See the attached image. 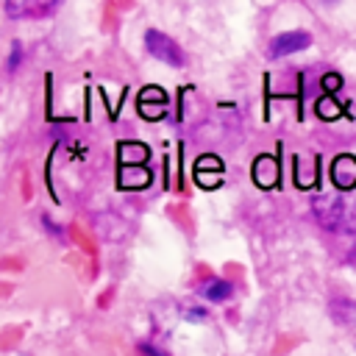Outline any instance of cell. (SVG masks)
I'll use <instances>...</instances> for the list:
<instances>
[{
  "label": "cell",
  "mask_w": 356,
  "mask_h": 356,
  "mask_svg": "<svg viewBox=\"0 0 356 356\" xmlns=\"http://www.w3.org/2000/svg\"><path fill=\"white\" fill-rule=\"evenodd\" d=\"M184 317H186V320H206V309L186 306V309H184Z\"/></svg>",
  "instance_id": "cell-10"
},
{
  "label": "cell",
  "mask_w": 356,
  "mask_h": 356,
  "mask_svg": "<svg viewBox=\"0 0 356 356\" xmlns=\"http://www.w3.org/2000/svg\"><path fill=\"white\" fill-rule=\"evenodd\" d=\"M253 172H256V181L261 184V186H267V184H273L275 181V161L270 159H259L256 161V167H253Z\"/></svg>",
  "instance_id": "cell-8"
},
{
  "label": "cell",
  "mask_w": 356,
  "mask_h": 356,
  "mask_svg": "<svg viewBox=\"0 0 356 356\" xmlns=\"http://www.w3.org/2000/svg\"><path fill=\"white\" fill-rule=\"evenodd\" d=\"M200 295H203L206 300L222 303V300H228V298L234 295V286H231V281H222V278H211V281H206V284L200 286Z\"/></svg>",
  "instance_id": "cell-7"
},
{
  "label": "cell",
  "mask_w": 356,
  "mask_h": 356,
  "mask_svg": "<svg viewBox=\"0 0 356 356\" xmlns=\"http://www.w3.org/2000/svg\"><path fill=\"white\" fill-rule=\"evenodd\" d=\"M139 350H142V356H167L161 348H156V345H150V342H142Z\"/></svg>",
  "instance_id": "cell-11"
},
{
  "label": "cell",
  "mask_w": 356,
  "mask_h": 356,
  "mask_svg": "<svg viewBox=\"0 0 356 356\" xmlns=\"http://www.w3.org/2000/svg\"><path fill=\"white\" fill-rule=\"evenodd\" d=\"M312 44V36L306 31H289V33H278L270 47H267V56L270 58H284L289 53H298V50H306Z\"/></svg>",
  "instance_id": "cell-3"
},
{
  "label": "cell",
  "mask_w": 356,
  "mask_h": 356,
  "mask_svg": "<svg viewBox=\"0 0 356 356\" xmlns=\"http://www.w3.org/2000/svg\"><path fill=\"white\" fill-rule=\"evenodd\" d=\"M331 317L339 323V325H356V300H348V298H334L331 306H328Z\"/></svg>",
  "instance_id": "cell-6"
},
{
  "label": "cell",
  "mask_w": 356,
  "mask_h": 356,
  "mask_svg": "<svg viewBox=\"0 0 356 356\" xmlns=\"http://www.w3.org/2000/svg\"><path fill=\"white\" fill-rule=\"evenodd\" d=\"M145 47H147L150 56H156L159 61H164L170 67H184V61H186L184 53H181V47H178V42H172L161 31H147L145 33Z\"/></svg>",
  "instance_id": "cell-2"
},
{
  "label": "cell",
  "mask_w": 356,
  "mask_h": 356,
  "mask_svg": "<svg viewBox=\"0 0 356 356\" xmlns=\"http://www.w3.org/2000/svg\"><path fill=\"white\" fill-rule=\"evenodd\" d=\"M331 181L342 192H350L356 186V159L353 156H337L331 164Z\"/></svg>",
  "instance_id": "cell-5"
},
{
  "label": "cell",
  "mask_w": 356,
  "mask_h": 356,
  "mask_svg": "<svg viewBox=\"0 0 356 356\" xmlns=\"http://www.w3.org/2000/svg\"><path fill=\"white\" fill-rule=\"evenodd\" d=\"M19 56H22V47H19V42H14V44H11V56H8V70H17Z\"/></svg>",
  "instance_id": "cell-9"
},
{
  "label": "cell",
  "mask_w": 356,
  "mask_h": 356,
  "mask_svg": "<svg viewBox=\"0 0 356 356\" xmlns=\"http://www.w3.org/2000/svg\"><path fill=\"white\" fill-rule=\"evenodd\" d=\"M6 8V14L8 17H14V19H28V17H47V14H53L56 8H58V3H44V0H11V3H6L3 6Z\"/></svg>",
  "instance_id": "cell-4"
},
{
  "label": "cell",
  "mask_w": 356,
  "mask_h": 356,
  "mask_svg": "<svg viewBox=\"0 0 356 356\" xmlns=\"http://www.w3.org/2000/svg\"><path fill=\"white\" fill-rule=\"evenodd\" d=\"M312 214L334 234H356V195H314Z\"/></svg>",
  "instance_id": "cell-1"
}]
</instances>
